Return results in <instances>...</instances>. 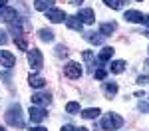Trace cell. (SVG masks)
I'll return each mask as SVG.
<instances>
[{
	"label": "cell",
	"instance_id": "cell-24",
	"mask_svg": "<svg viewBox=\"0 0 149 131\" xmlns=\"http://www.w3.org/2000/svg\"><path fill=\"white\" fill-rule=\"evenodd\" d=\"M14 42H16V46L20 48V50H26V52L30 50V48H28V42H26V38H24V36H20V38H14Z\"/></svg>",
	"mask_w": 149,
	"mask_h": 131
},
{
	"label": "cell",
	"instance_id": "cell-33",
	"mask_svg": "<svg viewBox=\"0 0 149 131\" xmlns=\"http://www.w3.org/2000/svg\"><path fill=\"white\" fill-rule=\"evenodd\" d=\"M6 2H8V0H0V8H4V6H6Z\"/></svg>",
	"mask_w": 149,
	"mask_h": 131
},
{
	"label": "cell",
	"instance_id": "cell-3",
	"mask_svg": "<svg viewBox=\"0 0 149 131\" xmlns=\"http://www.w3.org/2000/svg\"><path fill=\"white\" fill-rule=\"evenodd\" d=\"M28 64H30V68L34 71H38L42 66H44V58H42V52L38 50V48H32V50H28Z\"/></svg>",
	"mask_w": 149,
	"mask_h": 131
},
{
	"label": "cell",
	"instance_id": "cell-37",
	"mask_svg": "<svg viewBox=\"0 0 149 131\" xmlns=\"http://www.w3.org/2000/svg\"><path fill=\"white\" fill-rule=\"evenodd\" d=\"M74 2H81V0H74Z\"/></svg>",
	"mask_w": 149,
	"mask_h": 131
},
{
	"label": "cell",
	"instance_id": "cell-10",
	"mask_svg": "<svg viewBox=\"0 0 149 131\" xmlns=\"http://www.w3.org/2000/svg\"><path fill=\"white\" fill-rule=\"evenodd\" d=\"M0 64L4 66V68H14V64H16V58L12 56L10 52H6V50H0Z\"/></svg>",
	"mask_w": 149,
	"mask_h": 131
},
{
	"label": "cell",
	"instance_id": "cell-25",
	"mask_svg": "<svg viewBox=\"0 0 149 131\" xmlns=\"http://www.w3.org/2000/svg\"><path fill=\"white\" fill-rule=\"evenodd\" d=\"M56 56H58V58H66V56H68V48L62 46V44L56 46Z\"/></svg>",
	"mask_w": 149,
	"mask_h": 131
},
{
	"label": "cell",
	"instance_id": "cell-11",
	"mask_svg": "<svg viewBox=\"0 0 149 131\" xmlns=\"http://www.w3.org/2000/svg\"><path fill=\"white\" fill-rule=\"evenodd\" d=\"M66 26L70 30H76V32H81L84 30V24L78 16H66Z\"/></svg>",
	"mask_w": 149,
	"mask_h": 131
},
{
	"label": "cell",
	"instance_id": "cell-1",
	"mask_svg": "<svg viewBox=\"0 0 149 131\" xmlns=\"http://www.w3.org/2000/svg\"><path fill=\"white\" fill-rule=\"evenodd\" d=\"M4 117H6V123L12 125V127H18V129L24 127V117H22V107H20V103H12L6 109Z\"/></svg>",
	"mask_w": 149,
	"mask_h": 131
},
{
	"label": "cell",
	"instance_id": "cell-20",
	"mask_svg": "<svg viewBox=\"0 0 149 131\" xmlns=\"http://www.w3.org/2000/svg\"><path fill=\"white\" fill-rule=\"evenodd\" d=\"M103 91H105V95H107V97H113V95L117 94V83H115V82H105Z\"/></svg>",
	"mask_w": 149,
	"mask_h": 131
},
{
	"label": "cell",
	"instance_id": "cell-21",
	"mask_svg": "<svg viewBox=\"0 0 149 131\" xmlns=\"http://www.w3.org/2000/svg\"><path fill=\"white\" fill-rule=\"evenodd\" d=\"M38 36H40V40H42V42H52V40H54V32H52V30H48V28H42V30L38 32Z\"/></svg>",
	"mask_w": 149,
	"mask_h": 131
},
{
	"label": "cell",
	"instance_id": "cell-38",
	"mask_svg": "<svg viewBox=\"0 0 149 131\" xmlns=\"http://www.w3.org/2000/svg\"><path fill=\"white\" fill-rule=\"evenodd\" d=\"M139 2H141V0H139Z\"/></svg>",
	"mask_w": 149,
	"mask_h": 131
},
{
	"label": "cell",
	"instance_id": "cell-32",
	"mask_svg": "<svg viewBox=\"0 0 149 131\" xmlns=\"http://www.w3.org/2000/svg\"><path fill=\"white\" fill-rule=\"evenodd\" d=\"M28 131H48V129H46V127H40V125H38V127H30Z\"/></svg>",
	"mask_w": 149,
	"mask_h": 131
},
{
	"label": "cell",
	"instance_id": "cell-34",
	"mask_svg": "<svg viewBox=\"0 0 149 131\" xmlns=\"http://www.w3.org/2000/svg\"><path fill=\"white\" fill-rule=\"evenodd\" d=\"M76 131H88V129H86V127H80V129H76Z\"/></svg>",
	"mask_w": 149,
	"mask_h": 131
},
{
	"label": "cell",
	"instance_id": "cell-26",
	"mask_svg": "<svg viewBox=\"0 0 149 131\" xmlns=\"http://www.w3.org/2000/svg\"><path fill=\"white\" fill-rule=\"evenodd\" d=\"M105 76H107V71H105V70H102V68L93 71V78H95V80H105Z\"/></svg>",
	"mask_w": 149,
	"mask_h": 131
},
{
	"label": "cell",
	"instance_id": "cell-36",
	"mask_svg": "<svg viewBox=\"0 0 149 131\" xmlns=\"http://www.w3.org/2000/svg\"><path fill=\"white\" fill-rule=\"evenodd\" d=\"M143 36H149V30H147V32H145V34H143Z\"/></svg>",
	"mask_w": 149,
	"mask_h": 131
},
{
	"label": "cell",
	"instance_id": "cell-29",
	"mask_svg": "<svg viewBox=\"0 0 149 131\" xmlns=\"http://www.w3.org/2000/svg\"><path fill=\"white\" fill-rule=\"evenodd\" d=\"M84 60L92 64V62H93V54H92V52H84Z\"/></svg>",
	"mask_w": 149,
	"mask_h": 131
},
{
	"label": "cell",
	"instance_id": "cell-12",
	"mask_svg": "<svg viewBox=\"0 0 149 131\" xmlns=\"http://www.w3.org/2000/svg\"><path fill=\"white\" fill-rule=\"evenodd\" d=\"M28 83H30L34 89H42V87L46 85V80H44L42 76H36V73H32V76L28 78Z\"/></svg>",
	"mask_w": 149,
	"mask_h": 131
},
{
	"label": "cell",
	"instance_id": "cell-31",
	"mask_svg": "<svg viewBox=\"0 0 149 131\" xmlns=\"http://www.w3.org/2000/svg\"><path fill=\"white\" fill-rule=\"evenodd\" d=\"M141 24H145L149 28V14H143V20H141Z\"/></svg>",
	"mask_w": 149,
	"mask_h": 131
},
{
	"label": "cell",
	"instance_id": "cell-23",
	"mask_svg": "<svg viewBox=\"0 0 149 131\" xmlns=\"http://www.w3.org/2000/svg\"><path fill=\"white\" fill-rule=\"evenodd\" d=\"M66 113H70V115L80 113V103H76V101H68V103H66Z\"/></svg>",
	"mask_w": 149,
	"mask_h": 131
},
{
	"label": "cell",
	"instance_id": "cell-4",
	"mask_svg": "<svg viewBox=\"0 0 149 131\" xmlns=\"http://www.w3.org/2000/svg\"><path fill=\"white\" fill-rule=\"evenodd\" d=\"M81 73H84V71H81L78 62H68V64L64 66V76L70 78V80H80Z\"/></svg>",
	"mask_w": 149,
	"mask_h": 131
},
{
	"label": "cell",
	"instance_id": "cell-30",
	"mask_svg": "<svg viewBox=\"0 0 149 131\" xmlns=\"http://www.w3.org/2000/svg\"><path fill=\"white\" fill-rule=\"evenodd\" d=\"M62 131H76V127H74V125H70V123H66V125L62 127Z\"/></svg>",
	"mask_w": 149,
	"mask_h": 131
},
{
	"label": "cell",
	"instance_id": "cell-28",
	"mask_svg": "<svg viewBox=\"0 0 149 131\" xmlns=\"http://www.w3.org/2000/svg\"><path fill=\"white\" fill-rule=\"evenodd\" d=\"M137 83H139V85H145V83H149V76H139V78H137Z\"/></svg>",
	"mask_w": 149,
	"mask_h": 131
},
{
	"label": "cell",
	"instance_id": "cell-18",
	"mask_svg": "<svg viewBox=\"0 0 149 131\" xmlns=\"http://www.w3.org/2000/svg\"><path fill=\"white\" fill-rule=\"evenodd\" d=\"M109 71H111V73H123V71H125V62H123V60H115V62H111Z\"/></svg>",
	"mask_w": 149,
	"mask_h": 131
},
{
	"label": "cell",
	"instance_id": "cell-16",
	"mask_svg": "<svg viewBox=\"0 0 149 131\" xmlns=\"http://www.w3.org/2000/svg\"><path fill=\"white\" fill-rule=\"evenodd\" d=\"M84 38L90 42V44H95V46H102L103 44V38L105 36H102V34H95V32H88V34H84Z\"/></svg>",
	"mask_w": 149,
	"mask_h": 131
},
{
	"label": "cell",
	"instance_id": "cell-7",
	"mask_svg": "<svg viewBox=\"0 0 149 131\" xmlns=\"http://www.w3.org/2000/svg\"><path fill=\"white\" fill-rule=\"evenodd\" d=\"M46 18L50 20V22H54V24L64 22V20H66V12L60 10V8H50V10L46 12Z\"/></svg>",
	"mask_w": 149,
	"mask_h": 131
},
{
	"label": "cell",
	"instance_id": "cell-8",
	"mask_svg": "<svg viewBox=\"0 0 149 131\" xmlns=\"http://www.w3.org/2000/svg\"><path fill=\"white\" fill-rule=\"evenodd\" d=\"M16 18H18L16 8H8V6L0 8V20H2V22H12V20H16Z\"/></svg>",
	"mask_w": 149,
	"mask_h": 131
},
{
	"label": "cell",
	"instance_id": "cell-14",
	"mask_svg": "<svg viewBox=\"0 0 149 131\" xmlns=\"http://www.w3.org/2000/svg\"><path fill=\"white\" fill-rule=\"evenodd\" d=\"M54 2H56V0H36V2H34V8L38 12H48L52 6H54Z\"/></svg>",
	"mask_w": 149,
	"mask_h": 131
},
{
	"label": "cell",
	"instance_id": "cell-27",
	"mask_svg": "<svg viewBox=\"0 0 149 131\" xmlns=\"http://www.w3.org/2000/svg\"><path fill=\"white\" fill-rule=\"evenodd\" d=\"M8 42V36H6V32L4 30H0V46H4Z\"/></svg>",
	"mask_w": 149,
	"mask_h": 131
},
{
	"label": "cell",
	"instance_id": "cell-6",
	"mask_svg": "<svg viewBox=\"0 0 149 131\" xmlns=\"http://www.w3.org/2000/svg\"><path fill=\"white\" fill-rule=\"evenodd\" d=\"M28 117L32 123H40V121H44L48 117L46 109L44 107H38V105H30V111H28Z\"/></svg>",
	"mask_w": 149,
	"mask_h": 131
},
{
	"label": "cell",
	"instance_id": "cell-5",
	"mask_svg": "<svg viewBox=\"0 0 149 131\" xmlns=\"http://www.w3.org/2000/svg\"><path fill=\"white\" fill-rule=\"evenodd\" d=\"M32 105H38V107H46L52 103V95L48 91H38V94H32Z\"/></svg>",
	"mask_w": 149,
	"mask_h": 131
},
{
	"label": "cell",
	"instance_id": "cell-22",
	"mask_svg": "<svg viewBox=\"0 0 149 131\" xmlns=\"http://www.w3.org/2000/svg\"><path fill=\"white\" fill-rule=\"evenodd\" d=\"M103 4L111 10H121L123 8V0H103Z\"/></svg>",
	"mask_w": 149,
	"mask_h": 131
},
{
	"label": "cell",
	"instance_id": "cell-19",
	"mask_svg": "<svg viewBox=\"0 0 149 131\" xmlns=\"http://www.w3.org/2000/svg\"><path fill=\"white\" fill-rule=\"evenodd\" d=\"M100 113H102V111H100L97 107H88V109L81 111V117L84 119H95V117H100Z\"/></svg>",
	"mask_w": 149,
	"mask_h": 131
},
{
	"label": "cell",
	"instance_id": "cell-2",
	"mask_svg": "<svg viewBox=\"0 0 149 131\" xmlns=\"http://www.w3.org/2000/svg\"><path fill=\"white\" fill-rule=\"evenodd\" d=\"M121 125H123V117L121 115H117V113H105L100 127L103 131H113V129H119Z\"/></svg>",
	"mask_w": 149,
	"mask_h": 131
},
{
	"label": "cell",
	"instance_id": "cell-15",
	"mask_svg": "<svg viewBox=\"0 0 149 131\" xmlns=\"http://www.w3.org/2000/svg\"><path fill=\"white\" fill-rule=\"evenodd\" d=\"M117 30V22H105L100 26V34L102 36H111Z\"/></svg>",
	"mask_w": 149,
	"mask_h": 131
},
{
	"label": "cell",
	"instance_id": "cell-9",
	"mask_svg": "<svg viewBox=\"0 0 149 131\" xmlns=\"http://www.w3.org/2000/svg\"><path fill=\"white\" fill-rule=\"evenodd\" d=\"M78 18L81 20V24H93L95 22V14H93L92 8H81L78 12Z\"/></svg>",
	"mask_w": 149,
	"mask_h": 131
},
{
	"label": "cell",
	"instance_id": "cell-35",
	"mask_svg": "<svg viewBox=\"0 0 149 131\" xmlns=\"http://www.w3.org/2000/svg\"><path fill=\"white\" fill-rule=\"evenodd\" d=\"M0 131H8V129H4V127H0Z\"/></svg>",
	"mask_w": 149,
	"mask_h": 131
},
{
	"label": "cell",
	"instance_id": "cell-13",
	"mask_svg": "<svg viewBox=\"0 0 149 131\" xmlns=\"http://www.w3.org/2000/svg\"><path fill=\"white\" fill-rule=\"evenodd\" d=\"M113 48L111 46H105L102 50V52H100V56H97V62H100V64H105V62H109V60H111V56H113Z\"/></svg>",
	"mask_w": 149,
	"mask_h": 131
},
{
	"label": "cell",
	"instance_id": "cell-17",
	"mask_svg": "<svg viewBox=\"0 0 149 131\" xmlns=\"http://www.w3.org/2000/svg\"><path fill=\"white\" fill-rule=\"evenodd\" d=\"M123 18H125L127 22H139V24H141V20H143V14H141V12H137V10H127Z\"/></svg>",
	"mask_w": 149,
	"mask_h": 131
}]
</instances>
